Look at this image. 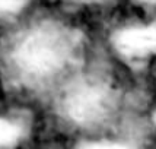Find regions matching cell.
Listing matches in <instances>:
<instances>
[{"instance_id":"cell-1","label":"cell","mask_w":156,"mask_h":149,"mask_svg":"<svg viewBox=\"0 0 156 149\" xmlns=\"http://www.w3.org/2000/svg\"><path fill=\"white\" fill-rule=\"evenodd\" d=\"M70 59L72 42L61 28H25L0 42V94L45 86L66 72Z\"/></svg>"},{"instance_id":"cell-2","label":"cell","mask_w":156,"mask_h":149,"mask_svg":"<svg viewBox=\"0 0 156 149\" xmlns=\"http://www.w3.org/2000/svg\"><path fill=\"white\" fill-rule=\"evenodd\" d=\"M63 114L75 124H89L101 118L107 110V94L94 82L79 81L69 86L61 96Z\"/></svg>"},{"instance_id":"cell-3","label":"cell","mask_w":156,"mask_h":149,"mask_svg":"<svg viewBox=\"0 0 156 149\" xmlns=\"http://www.w3.org/2000/svg\"><path fill=\"white\" fill-rule=\"evenodd\" d=\"M31 133L32 126L27 113L3 104L0 96V149H23Z\"/></svg>"},{"instance_id":"cell-4","label":"cell","mask_w":156,"mask_h":149,"mask_svg":"<svg viewBox=\"0 0 156 149\" xmlns=\"http://www.w3.org/2000/svg\"><path fill=\"white\" fill-rule=\"evenodd\" d=\"M112 44L118 53L133 59L156 54V25L121 28L112 35Z\"/></svg>"},{"instance_id":"cell-5","label":"cell","mask_w":156,"mask_h":149,"mask_svg":"<svg viewBox=\"0 0 156 149\" xmlns=\"http://www.w3.org/2000/svg\"><path fill=\"white\" fill-rule=\"evenodd\" d=\"M29 5V0H0V18H15Z\"/></svg>"},{"instance_id":"cell-6","label":"cell","mask_w":156,"mask_h":149,"mask_svg":"<svg viewBox=\"0 0 156 149\" xmlns=\"http://www.w3.org/2000/svg\"><path fill=\"white\" fill-rule=\"evenodd\" d=\"M76 149H133L129 145L114 140H85L77 145Z\"/></svg>"},{"instance_id":"cell-7","label":"cell","mask_w":156,"mask_h":149,"mask_svg":"<svg viewBox=\"0 0 156 149\" xmlns=\"http://www.w3.org/2000/svg\"><path fill=\"white\" fill-rule=\"evenodd\" d=\"M142 6H156V0H134Z\"/></svg>"},{"instance_id":"cell-8","label":"cell","mask_w":156,"mask_h":149,"mask_svg":"<svg viewBox=\"0 0 156 149\" xmlns=\"http://www.w3.org/2000/svg\"><path fill=\"white\" fill-rule=\"evenodd\" d=\"M73 2H102V0H73Z\"/></svg>"},{"instance_id":"cell-9","label":"cell","mask_w":156,"mask_h":149,"mask_svg":"<svg viewBox=\"0 0 156 149\" xmlns=\"http://www.w3.org/2000/svg\"><path fill=\"white\" fill-rule=\"evenodd\" d=\"M153 120H155V123H156V110H155V113H153Z\"/></svg>"}]
</instances>
